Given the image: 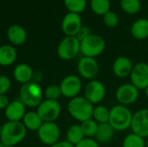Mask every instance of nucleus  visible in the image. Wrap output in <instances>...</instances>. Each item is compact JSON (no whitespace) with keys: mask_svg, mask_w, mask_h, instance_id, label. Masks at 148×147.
Returning a JSON list of instances; mask_svg holds the SVG:
<instances>
[{"mask_svg":"<svg viewBox=\"0 0 148 147\" xmlns=\"http://www.w3.org/2000/svg\"><path fill=\"white\" fill-rule=\"evenodd\" d=\"M130 82L139 90H144L148 87V63L139 62L134 65L130 75Z\"/></svg>","mask_w":148,"mask_h":147,"instance_id":"ddd939ff","label":"nucleus"},{"mask_svg":"<svg viewBox=\"0 0 148 147\" xmlns=\"http://www.w3.org/2000/svg\"><path fill=\"white\" fill-rule=\"evenodd\" d=\"M22 123L23 124L27 130L37 132L40 126L42 125L43 121L42 120L41 117L39 116L36 111H29L26 112L25 115L22 120Z\"/></svg>","mask_w":148,"mask_h":147,"instance_id":"5701e85b","label":"nucleus"},{"mask_svg":"<svg viewBox=\"0 0 148 147\" xmlns=\"http://www.w3.org/2000/svg\"><path fill=\"white\" fill-rule=\"evenodd\" d=\"M27 135V129L22 121H7L2 125L0 140L4 146H15L22 142Z\"/></svg>","mask_w":148,"mask_h":147,"instance_id":"f257e3e1","label":"nucleus"},{"mask_svg":"<svg viewBox=\"0 0 148 147\" xmlns=\"http://www.w3.org/2000/svg\"><path fill=\"white\" fill-rule=\"evenodd\" d=\"M89 7L92 12L97 16H104L110 11V0H89Z\"/></svg>","mask_w":148,"mask_h":147,"instance_id":"393cba45","label":"nucleus"},{"mask_svg":"<svg viewBox=\"0 0 148 147\" xmlns=\"http://www.w3.org/2000/svg\"><path fill=\"white\" fill-rule=\"evenodd\" d=\"M133 113L128 107L117 104L110 108L108 123L116 132H124L130 129Z\"/></svg>","mask_w":148,"mask_h":147,"instance_id":"7ed1b4c3","label":"nucleus"},{"mask_svg":"<svg viewBox=\"0 0 148 147\" xmlns=\"http://www.w3.org/2000/svg\"><path fill=\"white\" fill-rule=\"evenodd\" d=\"M107 95V88L104 83L99 80L89 81L83 88V96L94 106L99 105Z\"/></svg>","mask_w":148,"mask_h":147,"instance_id":"0eeeda50","label":"nucleus"},{"mask_svg":"<svg viewBox=\"0 0 148 147\" xmlns=\"http://www.w3.org/2000/svg\"><path fill=\"white\" fill-rule=\"evenodd\" d=\"M140 92V90H139L131 82L123 83L115 90V99L118 104L128 107L138 101Z\"/></svg>","mask_w":148,"mask_h":147,"instance_id":"f8f14e48","label":"nucleus"},{"mask_svg":"<svg viewBox=\"0 0 148 147\" xmlns=\"http://www.w3.org/2000/svg\"><path fill=\"white\" fill-rule=\"evenodd\" d=\"M10 103L6 94H0V110H4Z\"/></svg>","mask_w":148,"mask_h":147,"instance_id":"c9c22d12","label":"nucleus"},{"mask_svg":"<svg viewBox=\"0 0 148 147\" xmlns=\"http://www.w3.org/2000/svg\"><path fill=\"white\" fill-rule=\"evenodd\" d=\"M115 133L116 131L108 122L99 124L95 139L99 144H107L112 141L115 135Z\"/></svg>","mask_w":148,"mask_h":147,"instance_id":"412c9836","label":"nucleus"},{"mask_svg":"<svg viewBox=\"0 0 148 147\" xmlns=\"http://www.w3.org/2000/svg\"><path fill=\"white\" fill-rule=\"evenodd\" d=\"M4 146H4V145L2 143V141L0 140V147H4Z\"/></svg>","mask_w":148,"mask_h":147,"instance_id":"ea45409f","label":"nucleus"},{"mask_svg":"<svg viewBox=\"0 0 148 147\" xmlns=\"http://www.w3.org/2000/svg\"><path fill=\"white\" fill-rule=\"evenodd\" d=\"M17 57V52L13 45L4 44L0 46V66L8 67L12 65Z\"/></svg>","mask_w":148,"mask_h":147,"instance_id":"4be33fe9","label":"nucleus"},{"mask_svg":"<svg viewBox=\"0 0 148 147\" xmlns=\"http://www.w3.org/2000/svg\"><path fill=\"white\" fill-rule=\"evenodd\" d=\"M84 138H85V136L82 130L81 125L74 124V125H71L68 128L67 133H66V139L65 140H67L73 146H75L80 141H82Z\"/></svg>","mask_w":148,"mask_h":147,"instance_id":"b1692460","label":"nucleus"},{"mask_svg":"<svg viewBox=\"0 0 148 147\" xmlns=\"http://www.w3.org/2000/svg\"><path fill=\"white\" fill-rule=\"evenodd\" d=\"M25 113L26 107L20 100H15L13 101H10L8 107L4 109V115L8 121H22Z\"/></svg>","mask_w":148,"mask_h":147,"instance_id":"f3484780","label":"nucleus"},{"mask_svg":"<svg viewBox=\"0 0 148 147\" xmlns=\"http://www.w3.org/2000/svg\"><path fill=\"white\" fill-rule=\"evenodd\" d=\"M80 52L82 56L96 58L101 55L106 49V42L102 36L97 34H91L81 41Z\"/></svg>","mask_w":148,"mask_h":147,"instance_id":"39448f33","label":"nucleus"},{"mask_svg":"<svg viewBox=\"0 0 148 147\" xmlns=\"http://www.w3.org/2000/svg\"><path fill=\"white\" fill-rule=\"evenodd\" d=\"M81 42L75 36H64L59 42L56 49L58 57L63 61L75 59L80 52Z\"/></svg>","mask_w":148,"mask_h":147,"instance_id":"423d86ee","label":"nucleus"},{"mask_svg":"<svg viewBox=\"0 0 148 147\" xmlns=\"http://www.w3.org/2000/svg\"><path fill=\"white\" fill-rule=\"evenodd\" d=\"M144 93H145L146 97L148 99V87L147 88H145V89H144Z\"/></svg>","mask_w":148,"mask_h":147,"instance_id":"4c0bfd02","label":"nucleus"},{"mask_svg":"<svg viewBox=\"0 0 148 147\" xmlns=\"http://www.w3.org/2000/svg\"><path fill=\"white\" fill-rule=\"evenodd\" d=\"M36 108L43 122H56L62 113V107L58 101L43 100Z\"/></svg>","mask_w":148,"mask_h":147,"instance_id":"9d476101","label":"nucleus"},{"mask_svg":"<svg viewBox=\"0 0 148 147\" xmlns=\"http://www.w3.org/2000/svg\"><path fill=\"white\" fill-rule=\"evenodd\" d=\"M1 130H2V125L0 124V135H1Z\"/></svg>","mask_w":148,"mask_h":147,"instance_id":"a19ab883","label":"nucleus"},{"mask_svg":"<svg viewBox=\"0 0 148 147\" xmlns=\"http://www.w3.org/2000/svg\"><path fill=\"white\" fill-rule=\"evenodd\" d=\"M13 76L17 82L23 85L31 81L34 76V72L32 68L27 63H19L13 70Z\"/></svg>","mask_w":148,"mask_h":147,"instance_id":"aec40b11","label":"nucleus"},{"mask_svg":"<svg viewBox=\"0 0 148 147\" xmlns=\"http://www.w3.org/2000/svg\"><path fill=\"white\" fill-rule=\"evenodd\" d=\"M102 21L107 28L114 29L116 28L120 23V17L117 13L110 10L102 16Z\"/></svg>","mask_w":148,"mask_h":147,"instance_id":"2f4dec72","label":"nucleus"},{"mask_svg":"<svg viewBox=\"0 0 148 147\" xmlns=\"http://www.w3.org/2000/svg\"><path fill=\"white\" fill-rule=\"evenodd\" d=\"M94 107L84 96L79 95L69 100L67 108L70 116L76 121L82 123L92 119Z\"/></svg>","mask_w":148,"mask_h":147,"instance_id":"f03ea898","label":"nucleus"},{"mask_svg":"<svg viewBox=\"0 0 148 147\" xmlns=\"http://www.w3.org/2000/svg\"><path fill=\"white\" fill-rule=\"evenodd\" d=\"M82 25V19L80 14L68 12L62 20L61 28L66 36H75Z\"/></svg>","mask_w":148,"mask_h":147,"instance_id":"2eb2a0df","label":"nucleus"},{"mask_svg":"<svg viewBox=\"0 0 148 147\" xmlns=\"http://www.w3.org/2000/svg\"><path fill=\"white\" fill-rule=\"evenodd\" d=\"M91 34H92L91 29L88 26H87V25H82V27L80 29V30L76 34L75 37L81 42V41L84 40L85 38H87L88 36H89Z\"/></svg>","mask_w":148,"mask_h":147,"instance_id":"f704fd0d","label":"nucleus"},{"mask_svg":"<svg viewBox=\"0 0 148 147\" xmlns=\"http://www.w3.org/2000/svg\"><path fill=\"white\" fill-rule=\"evenodd\" d=\"M63 3L69 12L80 15L87 7V0H63Z\"/></svg>","mask_w":148,"mask_h":147,"instance_id":"c85d7f7f","label":"nucleus"},{"mask_svg":"<svg viewBox=\"0 0 148 147\" xmlns=\"http://www.w3.org/2000/svg\"><path fill=\"white\" fill-rule=\"evenodd\" d=\"M146 147H148V138L146 139Z\"/></svg>","mask_w":148,"mask_h":147,"instance_id":"58836bf2","label":"nucleus"},{"mask_svg":"<svg viewBox=\"0 0 148 147\" xmlns=\"http://www.w3.org/2000/svg\"><path fill=\"white\" fill-rule=\"evenodd\" d=\"M19 100L28 107H37L43 101V90L36 81L23 84L19 90Z\"/></svg>","mask_w":148,"mask_h":147,"instance_id":"20e7f679","label":"nucleus"},{"mask_svg":"<svg viewBox=\"0 0 148 147\" xmlns=\"http://www.w3.org/2000/svg\"><path fill=\"white\" fill-rule=\"evenodd\" d=\"M49 147H75V146H73L72 144H70L67 140H62V141L60 140L57 143H56L55 145Z\"/></svg>","mask_w":148,"mask_h":147,"instance_id":"e433bc0d","label":"nucleus"},{"mask_svg":"<svg viewBox=\"0 0 148 147\" xmlns=\"http://www.w3.org/2000/svg\"><path fill=\"white\" fill-rule=\"evenodd\" d=\"M134 62L132 60L125 55H120L116 57L112 65L113 74L120 79H124L130 76L134 68Z\"/></svg>","mask_w":148,"mask_h":147,"instance_id":"dca6fc26","label":"nucleus"},{"mask_svg":"<svg viewBox=\"0 0 148 147\" xmlns=\"http://www.w3.org/2000/svg\"><path fill=\"white\" fill-rule=\"evenodd\" d=\"M130 129L144 139L148 138V108L139 109L133 114Z\"/></svg>","mask_w":148,"mask_h":147,"instance_id":"4468645a","label":"nucleus"},{"mask_svg":"<svg viewBox=\"0 0 148 147\" xmlns=\"http://www.w3.org/2000/svg\"><path fill=\"white\" fill-rule=\"evenodd\" d=\"M121 10L128 15H135L141 10L140 0H120Z\"/></svg>","mask_w":148,"mask_h":147,"instance_id":"bb28decb","label":"nucleus"},{"mask_svg":"<svg viewBox=\"0 0 148 147\" xmlns=\"http://www.w3.org/2000/svg\"><path fill=\"white\" fill-rule=\"evenodd\" d=\"M78 75L84 80H95L100 73V64L96 58L82 56L77 63Z\"/></svg>","mask_w":148,"mask_h":147,"instance_id":"6e6552de","label":"nucleus"},{"mask_svg":"<svg viewBox=\"0 0 148 147\" xmlns=\"http://www.w3.org/2000/svg\"><path fill=\"white\" fill-rule=\"evenodd\" d=\"M131 36L139 41H143L148 38V19L145 17L135 20L130 28Z\"/></svg>","mask_w":148,"mask_h":147,"instance_id":"6ab92c4d","label":"nucleus"},{"mask_svg":"<svg viewBox=\"0 0 148 147\" xmlns=\"http://www.w3.org/2000/svg\"><path fill=\"white\" fill-rule=\"evenodd\" d=\"M6 36L9 42L13 46L23 45L27 40V31L19 24H13L10 26L7 29Z\"/></svg>","mask_w":148,"mask_h":147,"instance_id":"a211bd4d","label":"nucleus"},{"mask_svg":"<svg viewBox=\"0 0 148 147\" xmlns=\"http://www.w3.org/2000/svg\"><path fill=\"white\" fill-rule=\"evenodd\" d=\"M122 147H146V139L131 133L123 139Z\"/></svg>","mask_w":148,"mask_h":147,"instance_id":"cd10ccee","label":"nucleus"},{"mask_svg":"<svg viewBox=\"0 0 148 147\" xmlns=\"http://www.w3.org/2000/svg\"><path fill=\"white\" fill-rule=\"evenodd\" d=\"M62 96V94L59 85L50 84L43 90V97L45 98V100L58 101Z\"/></svg>","mask_w":148,"mask_h":147,"instance_id":"7c9ffc66","label":"nucleus"},{"mask_svg":"<svg viewBox=\"0 0 148 147\" xmlns=\"http://www.w3.org/2000/svg\"><path fill=\"white\" fill-rule=\"evenodd\" d=\"M11 88V81L7 75H0V94H6Z\"/></svg>","mask_w":148,"mask_h":147,"instance_id":"473e14b6","label":"nucleus"},{"mask_svg":"<svg viewBox=\"0 0 148 147\" xmlns=\"http://www.w3.org/2000/svg\"><path fill=\"white\" fill-rule=\"evenodd\" d=\"M75 147H100V144L94 138H84Z\"/></svg>","mask_w":148,"mask_h":147,"instance_id":"72a5a7b5","label":"nucleus"},{"mask_svg":"<svg viewBox=\"0 0 148 147\" xmlns=\"http://www.w3.org/2000/svg\"><path fill=\"white\" fill-rule=\"evenodd\" d=\"M62 94L65 98L73 99L79 96L82 90V78L77 75H66L59 84Z\"/></svg>","mask_w":148,"mask_h":147,"instance_id":"1a4fd4ad","label":"nucleus"},{"mask_svg":"<svg viewBox=\"0 0 148 147\" xmlns=\"http://www.w3.org/2000/svg\"><path fill=\"white\" fill-rule=\"evenodd\" d=\"M109 115H110V109L106 106L99 104L94 107L92 119L95 121H96L98 124H103L108 122Z\"/></svg>","mask_w":148,"mask_h":147,"instance_id":"a878e982","label":"nucleus"},{"mask_svg":"<svg viewBox=\"0 0 148 147\" xmlns=\"http://www.w3.org/2000/svg\"><path fill=\"white\" fill-rule=\"evenodd\" d=\"M4 147H15V146H5Z\"/></svg>","mask_w":148,"mask_h":147,"instance_id":"79ce46f5","label":"nucleus"},{"mask_svg":"<svg viewBox=\"0 0 148 147\" xmlns=\"http://www.w3.org/2000/svg\"><path fill=\"white\" fill-rule=\"evenodd\" d=\"M82 130L83 132V134L85 138H94L95 137V134L97 133L98 126L99 124L95 121L93 119H89L88 120H85L82 122L81 124Z\"/></svg>","mask_w":148,"mask_h":147,"instance_id":"c756f323","label":"nucleus"},{"mask_svg":"<svg viewBox=\"0 0 148 147\" xmlns=\"http://www.w3.org/2000/svg\"><path fill=\"white\" fill-rule=\"evenodd\" d=\"M37 135L42 144L49 147L60 141L61 130L56 122H43L37 131Z\"/></svg>","mask_w":148,"mask_h":147,"instance_id":"9b49d317","label":"nucleus"}]
</instances>
